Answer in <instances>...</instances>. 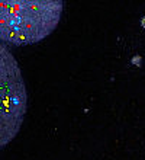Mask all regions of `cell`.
<instances>
[{"label":"cell","instance_id":"2","mask_svg":"<svg viewBox=\"0 0 145 160\" xmlns=\"http://www.w3.org/2000/svg\"><path fill=\"white\" fill-rule=\"evenodd\" d=\"M28 111L25 79L15 55L0 42V150L19 134Z\"/></svg>","mask_w":145,"mask_h":160},{"label":"cell","instance_id":"1","mask_svg":"<svg viewBox=\"0 0 145 160\" xmlns=\"http://www.w3.org/2000/svg\"><path fill=\"white\" fill-rule=\"evenodd\" d=\"M61 0H0V42L32 45L48 38L61 21Z\"/></svg>","mask_w":145,"mask_h":160}]
</instances>
